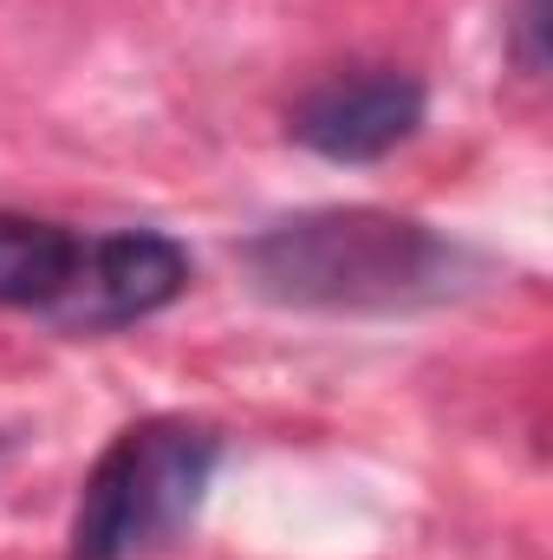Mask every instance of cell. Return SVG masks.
<instances>
[{
    "label": "cell",
    "instance_id": "1",
    "mask_svg": "<svg viewBox=\"0 0 553 560\" xmlns=\"http://www.w3.org/2000/svg\"><path fill=\"white\" fill-rule=\"evenodd\" d=\"M456 248L411 215L385 209H319L274 222L242 248L248 280L280 306H326V313H385L449 293Z\"/></svg>",
    "mask_w": 553,
    "mask_h": 560
},
{
    "label": "cell",
    "instance_id": "2",
    "mask_svg": "<svg viewBox=\"0 0 553 560\" xmlns=\"http://www.w3.org/2000/svg\"><path fill=\"white\" fill-rule=\"evenodd\" d=\"M215 476V430L189 418H143L85 476L72 515V560H138L176 541Z\"/></svg>",
    "mask_w": 553,
    "mask_h": 560
},
{
    "label": "cell",
    "instance_id": "3",
    "mask_svg": "<svg viewBox=\"0 0 553 560\" xmlns=\"http://www.w3.org/2000/svg\"><path fill=\"white\" fill-rule=\"evenodd\" d=\"M183 287H189V255L169 235H150V229L92 235L79 242L72 275L39 306V319H52L59 332H118L131 319L163 313Z\"/></svg>",
    "mask_w": 553,
    "mask_h": 560
},
{
    "label": "cell",
    "instance_id": "4",
    "mask_svg": "<svg viewBox=\"0 0 553 560\" xmlns=\"http://www.w3.org/2000/svg\"><path fill=\"white\" fill-rule=\"evenodd\" d=\"M423 125V85L398 66H352L319 79L293 112L286 131L326 163H378Z\"/></svg>",
    "mask_w": 553,
    "mask_h": 560
},
{
    "label": "cell",
    "instance_id": "5",
    "mask_svg": "<svg viewBox=\"0 0 553 560\" xmlns=\"http://www.w3.org/2000/svg\"><path fill=\"white\" fill-rule=\"evenodd\" d=\"M79 235L33 215H0V306H46L72 275Z\"/></svg>",
    "mask_w": 553,
    "mask_h": 560
},
{
    "label": "cell",
    "instance_id": "6",
    "mask_svg": "<svg viewBox=\"0 0 553 560\" xmlns=\"http://www.w3.org/2000/svg\"><path fill=\"white\" fill-rule=\"evenodd\" d=\"M541 33H548V20H541V0H521V13H515V59H521V72H541V66H548V46H541Z\"/></svg>",
    "mask_w": 553,
    "mask_h": 560
}]
</instances>
